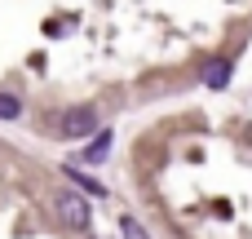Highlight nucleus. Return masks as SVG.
<instances>
[{
  "label": "nucleus",
  "instance_id": "f257e3e1",
  "mask_svg": "<svg viewBox=\"0 0 252 239\" xmlns=\"http://www.w3.org/2000/svg\"><path fill=\"white\" fill-rule=\"evenodd\" d=\"M58 217L66 222V231H89V222H93V208H89V200H84V195H71V191H62V195H58Z\"/></svg>",
  "mask_w": 252,
  "mask_h": 239
},
{
  "label": "nucleus",
  "instance_id": "f03ea898",
  "mask_svg": "<svg viewBox=\"0 0 252 239\" xmlns=\"http://www.w3.org/2000/svg\"><path fill=\"white\" fill-rule=\"evenodd\" d=\"M93 129H97L93 106H75V111H66V115H62V137H97Z\"/></svg>",
  "mask_w": 252,
  "mask_h": 239
},
{
  "label": "nucleus",
  "instance_id": "7ed1b4c3",
  "mask_svg": "<svg viewBox=\"0 0 252 239\" xmlns=\"http://www.w3.org/2000/svg\"><path fill=\"white\" fill-rule=\"evenodd\" d=\"M204 84H208V89H226V84H230V62H226V58H213V62L204 67Z\"/></svg>",
  "mask_w": 252,
  "mask_h": 239
},
{
  "label": "nucleus",
  "instance_id": "20e7f679",
  "mask_svg": "<svg viewBox=\"0 0 252 239\" xmlns=\"http://www.w3.org/2000/svg\"><path fill=\"white\" fill-rule=\"evenodd\" d=\"M66 182H75L84 195H93V200H106V186L97 182V177H89V173H80V169H66Z\"/></svg>",
  "mask_w": 252,
  "mask_h": 239
},
{
  "label": "nucleus",
  "instance_id": "39448f33",
  "mask_svg": "<svg viewBox=\"0 0 252 239\" xmlns=\"http://www.w3.org/2000/svg\"><path fill=\"white\" fill-rule=\"evenodd\" d=\"M106 155H111V133L102 129V133H97V137L84 146V160H93V164H97V160H106Z\"/></svg>",
  "mask_w": 252,
  "mask_h": 239
},
{
  "label": "nucleus",
  "instance_id": "423d86ee",
  "mask_svg": "<svg viewBox=\"0 0 252 239\" xmlns=\"http://www.w3.org/2000/svg\"><path fill=\"white\" fill-rule=\"evenodd\" d=\"M22 115V102L13 93H0V120H18Z\"/></svg>",
  "mask_w": 252,
  "mask_h": 239
},
{
  "label": "nucleus",
  "instance_id": "0eeeda50",
  "mask_svg": "<svg viewBox=\"0 0 252 239\" xmlns=\"http://www.w3.org/2000/svg\"><path fill=\"white\" fill-rule=\"evenodd\" d=\"M120 235L124 239H151L146 226H137V217H120Z\"/></svg>",
  "mask_w": 252,
  "mask_h": 239
}]
</instances>
